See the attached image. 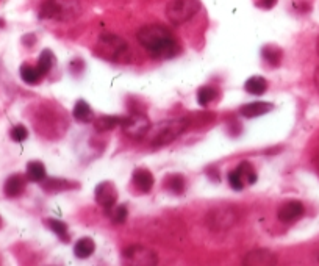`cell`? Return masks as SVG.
I'll return each mask as SVG.
<instances>
[{
  "mask_svg": "<svg viewBox=\"0 0 319 266\" xmlns=\"http://www.w3.org/2000/svg\"><path fill=\"white\" fill-rule=\"evenodd\" d=\"M138 41L149 54L160 58H169L177 52V43L171 32L160 24L146 25L138 32Z\"/></svg>",
  "mask_w": 319,
  "mask_h": 266,
  "instance_id": "obj_1",
  "label": "cell"
},
{
  "mask_svg": "<svg viewBox=\"0 0 319 266\" xmlns=\"http://www.w3.org/2000/svg\"><path fill=\"white\" fill-rule=\"evenodd\" d=\"M82 0H44L40 10L41 19L69 22L80 16Z\"/></svg>",
  "mask_w": 319,
  "mask_h": 266,
  "instance_id": "obj_2",
  "label": "cell"
},
{
  "mask_svg": "<svg viewBox=\"0 0 319 266\" xmlns=\"http://www.w3.org/2000/svg\"><path fill=\"white\" fill-rule=\"evenodd\" d=\"M189 125V121L185 118H177V119H169L157 127H150L146 133L149 136V143L154 147H161L166 146L180 136Z\"/></svg>",
  "mask_w": 319,
  "mask_h": 266,
  "instance_id": "obj_3",
  "label": "cell"
},
{
  "mask_svg": "<svg viewBox=\"0 0 319 266\" xmlns=\"http://www.w3.org/2000/svg\"><path fill=\"white\" fill-rule=\"evenodd\" d=\"M197 0H171L166 8V16L174 25H182L193 19L199 13Z\"/></svg>",
  "mask_w": 319,
  "mask_h": 266,
  "instance_id": "obj_4",
  "label": "cell"
},
{
  "mask_svg": "<svg viewBox=\"0 0 319 266\" xmlns=\"http://www.w3.org/2000/svg\"><path fill=\"white\" fill-rule=\"evenodd\" d=\"M122 263L130 266H154L158 263V255L143 244H130L122 250Z\"/></svg>",
  "mask_w": 319,
  "mask_h": 266,
  "instance_id": "obj_5",
  "label": "cell"
},
{
  "mask_svg": "<svg viewBox=\"0 0 319 266\" xmlns=\"http://www.w3.org/2000/svg\"><path fill=\"white\" fill-rule=\"evenodd\" d=\"M127 50H129V46L118 35L104 33L97 41V54L105 60H118L124 57Z\"/></svg>",
  "mask_w": 319,
  "mask_h": 266,
  "instance_id": "obj_6",
  "label": "cell"
},
{
  "mask_svg": "<svg viewBox=\"0 0 319 266\" xmlns=\"http://www.w3.org/2000/svg\"><path fill=\"white\" fill-rule=\"evenodd\" d=\"M121 127H122V132L129 138L141 139L143 136H146L147 130L150 129V121H149V118L146 115L135 113V115L122 118Z\"/></svg>",
  "mask_w": 319,
  "mask_h": 266,
  "instance_id": "obj_7",
  "label": "cell"
},
{
  "mask_svg": "<svg viewBox=\"0 0 319 266\" xmlns=\"http://www.w3.org/2000/svg\"><path fill=\"white\" fill-rule=\"evenodd\" d=\"M236 213L232 208H214L208 213L207 224L213 230H227L236 224Z\"/></svg>",
  "mask_w": 319,
  "mask_h": 266,
  "instance_id": "obj_8",
  "label": "cell"
},
{
  "mask_svg": "<svg viewBox=\"0 0 319 266\" xmlns=\"http://www.w3.org/2000/svg\"><path fill=\"white\" fill-rule=\"evenodd\" d=\"M96 200L104 208H113L118 200V189L111 182H102L96 188Z\"/></svg>",
  "mask_w": 319,
  "mask_h": 266,
  "instance_id": "obj_9",
  "label": "cell"
},
{
  "mask_svg": "<svg viewBox=\"0 0 319 266\" xmlns=\"http://www.w3.org/2000/svg\"><path fill=\"white\" fill-rule=\"evenodd\" d=\"M303 204L299 200H289L278 208L277 216L282 222H294L303 214Z\"/></svg>",
  "mask_w": 319,
  "mask_h": 266,
  "instance_id": "obj_10",
  "label": "cell"
},
{
  "mask_svg": "<svg viewBox=\"0 0 319 266\" xmlns=\"http://www.w3.org/2000/svg\"><path fill=\"white\" fill-rule=\"evenodd\" d=\"M277 258L271 250L267 249H253L244 257V264L249 266H271L275 264Z\"/></svg>",
  "mask_w": 319,
  "mask_h": 266,
  "instance_id": "obj_11",
  "label": "cell"
},
{
  "mask_svg": "<svg viewBox=\"0 0 319 266\" xmlns=\"http://www.w3.org/2000/svg\"><path fill=\"white\" fill-rule=\"evenodd\" d=\"M272 108H274V105L269 102H252L247 105H242L239 113H241V116H244V118H258L261 115L269 113Z\"/></svg>",
  "mask_w": 319,
  "mask_h": 266,
  "instance_id": "obj_12",
  "label": "cell"
},
{
  "mask_svg": "<svg viewBox=\"0 0 319 266\" xmlns=\"http://www.w3.org/2000/svg\"><path fill=\"white\" fill-rule=\"evenodd\" d=\"M154 175L147 169H136L133 172V183L141 193H149L154 186Z\"/></svg>",
  "mask_w": 319,
  "mask_h": 266,
  "instance_id": "obj_13",
  "label": "cell"
},
{
  "mask_svg": "<svg viewBox=\"0 0 319 266\" xmlns=\"http://www.w3.org/2000/svg\"><path fill=\"white\" fill-rule=\"evenodd\" d=\"M25 177L21 175V174H15V175H11L8 177V180L5 182V194L8 197H16L19 194L24 193V189H25Z\"/></svg>",
  "mask_w": 319,
  "mask_h": 266,
  "instance_id": "obj_14",
  "label": "cell"
},
{
  "mask_svg": "<svg viewBox=\"0 0 319 266\" xmlns=\"http://www.w3.org/2000/svg\"><path fill=\"white\" fill-rule=\"evenodd\" d=\"M261 57L264 58L267 65H271L272 68H277V66H280V63H282L283 50L277 46H264L261 49Z\"/></svg>",
  "mask_w": 319,
  "mask_h": 266,
  "instance_id": "obj_15",
  "label": "cell"
},
{
  "mask_svg": "<svg viewBox=\"0 0 319 266\" xmlns=\"http://www.w3.org/2000/svg\"><path fill=\"white\" fill-rule=\"evenodd\" d=\"M94 250H96V244L91 238H80L77 243H75L74 246V254L77 258H88V257H91L94 254Z\"/></svg>",
  "mask_w": 319,
  "mask_h": 266,
  "instance_id": "obj_16",
  "label": "cell"
},
{
  "mask_svg": "<svg viewBox=\"0 0 319 266\" xmlns=\"http://www.w3.org/2000/svg\"><path fill=\"white\" fill-rule=\"evenodd\" d=\"M244 90L252 96H261L267 90V82L266 79L260 77V75H255V77H250L244 83Z\"/></svg>",
  "mask_w": 319,
  "mask_h": 266,
  "instance_id": "obj_17",
  "label": "cell"
},
{
  "mask_svg": "<svg viewBox=\"0 0 319 266\" xmlns=\"http://www.w3.org/2000/svg\"><path fill=\"white\" fill-rule=\"evenodd\" d=\"M74 118L79 122H89L93 119V110L85 100H77V104L74 107Z\"/></svg>",
  "mask_w": 319,
  "mask_h": 266,
  "instance_id": "obj_18",
  "label": "cell"
},
{
  "mask_svg": "<svg viewBox=\"0 0 319 266\" xmlns=\"http://www.w3.org/2000/svg\"><path fill=\"white\" fill-rule=\"evenodd\" d=\"M27 177L32 182H43L46 179V166L41 161H30L27 164Z\"/></svg>",
  "mask_w": 319,
  "mask_h": 266,
  "instance_id": "obj_19",
  "label": "cell"
},
{
  "mask_svg": "<svg viewBox=\"0 0 319 266\" xmlns=\"http://www.w3.org/2000/svg\"><path fill=\"white\" fill-rule=\"evenodd\" d=\"M185 186H186V182L183 179V175L180 174H172L168 177V180H166V188H168L172 194H177V196H180L185 191Z\"/></svg>",
  "mask_w": 319,
  "mask_h": 266,
  "instance_id": "obj_20",
  "label": "cell"
},
{
  "mask_svg": "<svg viewBox=\"0 0 319 266\" xmlns=\"http://www.w3.org/2000/svg\"><path fill=\"white\" fill-rule=\"evenodd\" d=\"M21 77L25 83L29 85H36L43 79V74L38 71V68L30 66V65H22L21 66Z\"/></svg>",
  "mask_w": 319,
  "mask_h": 266,
  "instance_id": "obj_21",
  "label": "cell"
},
{
  "mask_svg": "<svg viewBox=\"0 0 319 266\" xmlns=\"http://www.w3.org/2000/svg\"><path fill=\"white\" fill-rule=\"evenodd\" d=\"M236 171L239 172L241 179H242V182H244V183L252 185V183L257 182V172H255L253 166H252V164H250L249 161H242V163H239V166L236 168Z\"/></svg>",
  "mask_w": 319,
  "mask_h": 266,
  "instance_id": "obj_22",
  "label": "cell"
},
{
  "mask_svg": "<svg viewBox=\"0 0 319 266\" xmlns=\"http://www.w3.org/2000/svg\"><path fill=\"white\" fill-rule=\"evenodd\" d=\"M216 96H218L216 88H213V86H202V88H199V91H197V102H199L200 107H205L210 102H213V100L216 99Z\"/></svg>",
  "mask_w": 319,
  "mask_h": 266,
  "instance_id": "obj_23",
  "label": "cell"
},
{
  "mask_svg": "<svg viewBox=\"0 0 319 266\" xmlns=\"http://www.w3.org/2000/svg\"><path fill=\"white\" fill-rule=\"evenodd\" d=\"M52 65H54V54L50 52V50H43V54L40 55V60H38V65H36L38 71L43 74V77L52 69Z\"/></svg>",
  "mask_w": 319,
  "mask_h": 266,
  "instance_id": "obj_24",
  "label": "cell"
},
{
  "mask_svg": "<svg viewBox=\"0 0 319 266\" xmlns=\"http://www.w3.org/2000/svg\"><path fill=\"white\" fill-rule=\"evenodd\" d=\"M121 118H116V116H102L96 121V129L100 130V132H107V130H111L114 129L116 125H121Z\"/></svg>",
  "mask_w": 319,
  "mask_h": 266,
  "instance_id": "obj_25",
  "label": "cell"
},
{
  "mask_svg": "<svg viewBox=\"0 0 319 266\" xmlns=\"http://www.w3.org/2000/svg\"><path fill=\"white\" fill-rule=\"evenodd\" d=\"M49 227L52 229L63 241H69V233H68V225L63 222V221H58V219H49L47 221Z\"/></svg>",
  "mask_w": 319,
  "mask_h": 266,
  "instance_id": "obj_26",
  "label": "cell"
},
{
  "mask_svg": "<svg viewBox=\"0 0 319 266\" xmlns=\"http://www.w3.org/2000/svg\"><path fill=\"white\" fill-rule=\"evenodd\" d=\"M44 188L49 189V191H58V189H66V188H71L72 185L69 182H65V180H58V179H44Z\"/></svg>",
  "mask_w": 319,
  "mask_h": 266,
  "instance_id": "obj_27",
  "label": "cell"
},
{
  "mask_svg": "<svg viewBox=\"0 0 319 266\" xmlns=\"http://www.w3.org/2000/svg\"><path fill=\"white\" fill-rule=\"evenodd\" d=\"M228 183H230L232 189H235V191H241V189L244 188V185H246L244 182H242L241 175H239V172L236 169L228 172Z\"/></svg>",
  "mask_w": 319,
  "mask_h": 266,
  "instance_id": "obj_28",
  "label": "cell"
},
{
  "mask_svg": "<svg viewBox=\"0 0 319 266\" xmlns=\"http://www.w3.org/2000/svg\"><path fill=\"white\" fill-rule=\"evenodd\" d=\"M127 214H129V211H127V207H125V205H119V207H116V208H113V211H111L113 222H114V224H122V222H125Z\"/></svg>",
  "mask_w": 319,
  "mask_h": 266,
  "instance_id": "obj_29",
  "label": "cell"
},
{
  "mask_svg": "<svg viewBox=\"0 0 319 266\" xmlns=\"http://www.w3.org/2000/svg\"><path fill=\"white\" fill-rule=\"evenodd\" d=\"M11 138H13V141H16V143H22L27 139L29 136V130L24 127V125H16V127H13L11 130Z\"/></svg>",
  "mask_w": 319,
  "mask_h": 266,
  "instance_id": "obj_30",
  "label": "cell"
},
{
  "mask_svg": "<svg viewBox=\"0 0 319 266\" xmlns=\"http://www.w3.org/2000/svg\"><path fill=\"white\" fill-rule=\"evenodd\" d=\"M275 4H277V0H258L257 2V5L264 10H271Z\"/></svg>",
  "mask_w": 319,
  "mask_h": 266,
  "instance_id": "obj_31",
  "label": "cell"
},
{
  "mask_svg": "<svg viewBox=\"0 0 319 266\" xmlns=\"http://www.w3.org/2000/svg\"><path fill=\"white\" fill-rule=\"evenodd\" d=\"M314 86H316V90L319 91V68L314 72Z\"/></svg>",
  "mask_w": 319,
  "mask_h": 266,
  "instance_id": "obj_32",
  "label": "cell"
},
{
  "mask_svg": "<svg viewBox=\"0 0 319 266\" xmlns=\"http://www.w3.org/2000/svg\"><path fill=\"white\" fill-rule=\"evenodd\" d=\"M314 166H316V168H317V171H319V155L314 158Z\"/></svg>",
  "mask_w": 319,
  "mask_h": 266,
  "instance_id": "obj_33",
  "label": "cell"
},
{
  "mask_svg": "<svg viewBox=\"0 0 319 266\" xmlns=\"http://www.w3.org/2000/svg\"><path fill=\"white\" fill-rule=\"evenodd\" d=\"M316 50H317V54H319V38H317V43H316Z\"/></svg>",
  "mask_w": 319,
  "mask_h": 266,
  "instance_id": "obj_34",
  "label": "cell"
},
{
  "mask_svg": "<svg viewBox=\"0 0 319 266\" xmlns=\"http://www.w3.org/2000/svg\"><path fill=\"white\" fill-rule=\"evenodd\" d=\"M4 225V221H2V218H0V227H2Z\"/></svg>",
  "mask_w": 319,
  "mask_h": 266,
  "instance_id": "obj_35",
  "label": "cell"
}]
</instances>
